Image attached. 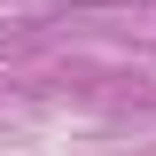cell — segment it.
<instances>
[{
	"label": "cell",
	"mask_w": 156,
	"mask_h": 156,
	"mask_svg": "<svg viewBox=\"0 0 156 156\" xmlns=\"http://www.w3.org/2000/svg\"><path fill=\"white\" fill-rule=\"evenodd\" d=\"M62 8H109V0H62Z\"/></svg>",
	"instance_id": "6da1fadb"
}]
</instances>
